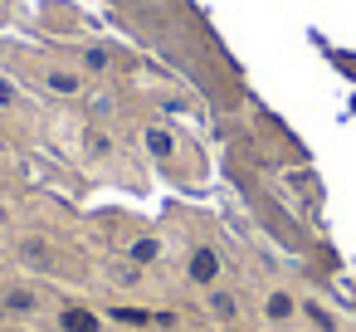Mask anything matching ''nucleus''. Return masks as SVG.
Wrapping results in <instances>:
<instances>
[{"instance_id":"2","label":"nucleus","mask_w":356,"mask_h":332,"mask_svg":"<svg viewBox=\"0 0 356 332\" xmlns=\"http://www.w3.org/2000/svg\"><path fill=\"white\" fill-rule=\"evenodd\" d=\"M215 269H220V264H215V254H210V249H200V254L191 259V274H195L200 283H210V278H215Z\"/></svg>"},{"instance_id":"6","label":"nucleus","mask_w":356,"mask_h":332,"mask_svg":"<svg viewBox=\"0 0 356 332\" xmlns=\"http://www.w3.org/2000/svg\"><path fill=\"white\" fill-rule=\"evenodd\" d=\"M132 254H137V259H156V239H142Z\"/></svg>"},{"instance_id":"4","label":"nucleus","mask_w":356,"mask_h":332,"mask_svg":"<svg viewBox=\"0 0 356 332\" xmlns=\"http://www.w3.org/2000/svg\"><path fill=\"white\" fill-rule=\"evenodd\" d=\"M268 313H273V317H288V313H293V303H288L283 293H273V298H268Z\"/></svg>"},{"instance_id":"1","label":"nucleus","mask_w":356,"mask_h":332,"mask_svg":"<svg viewBox=\"0 0 356 332\" xmlns=\"http://www.w3.org/2000/svg\"><path fill=\"white\" fill-rule=\"evenodd\" d=\"M69 332H98V317L88 313V308H64V317H59Z\"/></svg>"},{"instance_id":"3","label":"nucleus","mask_w":356,"mask_h":332,"mask_svg":"<svg viewBox=\"0 0 356 332\" xmlns=\"http://www.w3.org/2000/svg\"><path fill=\"white\" fill-rule=\"evenodd\" d=\"M113 322H127V327H142V322H152L147 313H137V308H113Z\"/></svg>"},{"instance_id":"5","label":"nucleus","mask_w":356,"mask_h":332,"mask_svg":"<svg viewBox=\"0 0 356 332\" xmlns=\"http://www.w3.org/2000/svg\"><path fill=\"white\" fill-rule=\"evenodd\" d=\"M147 142H152V152H156V157H166V152H171V137H166V132H152Z\"/></svg>"}]
</instances>
